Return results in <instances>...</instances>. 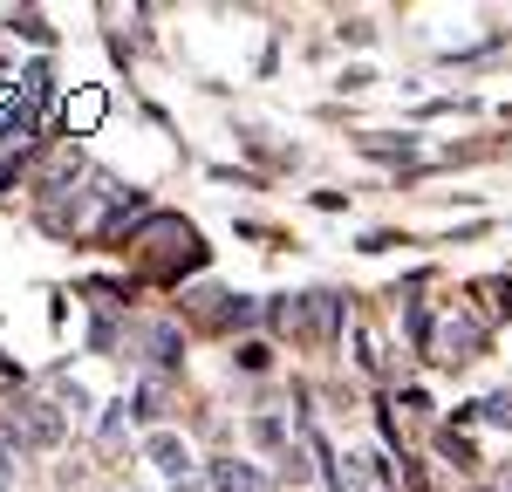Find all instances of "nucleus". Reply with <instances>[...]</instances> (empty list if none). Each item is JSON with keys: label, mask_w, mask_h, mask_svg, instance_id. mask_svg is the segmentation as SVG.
Masks as SVG:
<instances>
[{"label": "nucleus", "mask_w": 512, "mask_h": 492, "mask_svg": "<svg viewBox=\"0 0 512 492\" xmlns=\"http://www.w3.org/2000/svg\"><path fill=\"white\" fill-rule=\"evenodd\" d=\"M103 110H110V103H103V89H76V96L62 103V117H69V130H76V137H89V130L103 123Z\"/></svg>", "instance_id": "2"}, {"label": "nucleus", "mask_w": 512, "mask_h": 492, "mask_svg": "<svg viewBox=\"0 0 512 492\" xmlns=\"http://www.w3.org/2000/svg\"><path fill=\"white\" fill-rule=\"evenodd\" d=\"M239 369H267V342H246L239 349Z\"/></svg>", "instance_id": "6"}, {"label": "nucleus", "mask_w": 512, "mask_h": 492, "mask_svg": "<svg viewBox=\"0 0 512 492\" xmlns=\"http://www.w3.org/2000/svg\"><path fill=\"white\" fill-rule=\"evenodd\" d=\"M485 417H492V424H512V390H499V397L485 404Z\"/></svg>", "instance_id": "5"}, {"label": "nucleus", "mask_w": 512, "mask_h": 492, "mask_svg": "<svg viewBox=\"0 0 512 492\" xmlns=\"http://www.w3.org/2000/svg\"><path fill=\"white\" fill-rule=\"evenodd\" d=\"M0 438L21 445V451H48L55 438H62V410H55V404H21V417L0 424Z\"/></svg>", "instance_id": "1"}, {"label": "nucleus", "mask_w": 512, "mask_h": 492, "mask_svg": "<svg viewBox=\"0 0 512 492\" xmlns=\"http://www.w3.org/2000/svg\"><path fill=\"white\" fill-rule=\"evenodd\" d=\"M151 465H158L164 479H185V445H178L171 431H158V438H151Z\"/></svg>", "instance_id": "4"}, {"label": "nucleus", "mask_w": 512, "mask_h": 492, "mask_svg": "<svg viewBox=\"0 0 512 492\" xmlns=\"http://www.w3.org/2000/svg\"><path fill=\"white\" fill-rule=\"evenodd\" d=\"M7 472H14V465H7V451H0V486H7Z\"/></svg>", "instance_id": "7"}, {"label": "nucleus", "mask_w": 512, "mask_h": 492, "mask_svg": "<svg viewBox=\"0 0 512 492\" xmlns=\"http://www.w3.org/2000/svg\"><path fill=\"white\" fill-rule=\"evenodd\" d=\"M212 486L219 492H260V472L239 465V458H212Z\"/></svg>", "instance_id": "3"}]
</instances>
